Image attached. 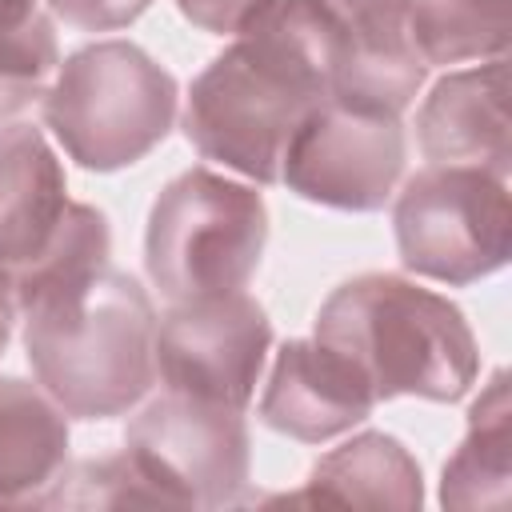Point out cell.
I'll list each match as a JSON object with an SVG mask.
<instances>
[{"mask_svg": "<svg viewBox=\"0 0 512 512\" xmlns=\"http://www.w3.org/2000/svg\"><path fill=\"white\" fill-rule=\"evenodd\" d=\"M376 408L372 388L332 348L312 340H284L260 396V420L300 444H324L352 432Z\"/></svg>", "mask_w": 512, "mask_h": 512, "instance_id": "30bf717a", "label": "cell"}, {"mask_svg": "<svg viewBox=\"0 0 512 512\" xmlns=\"http://www.w3.org/2000/svg\"><path fill=\"white\" fill-rule=\"evenodd\" d=\"M68 212V180L44 132L0 124V276L40 260Z\"/></svg>", "mask_w": 512, "mask_h": 512, "instance_id": "4fadbf2b", "label": "cell"}, {"mask_svg": "<svg viewBox=\"0 0 512 512\" xmlns=\"http://www.w3.org/2000/svg\"><path fill=\"white\" fill-rule=\"evenodd\" d=\"M340 32V68L332 96L404 112L420 92L428 64L408 36L412 0H316Z\"/></svg>", "mask_w": 512, "mask_h": 512, "instance_id": "8fae6325", "label": "cell"}, {"mask_svg": "<svg viewBox=\"0 0 512 512\" xmlns=\"http://www.w3.org/2000/svg\"><path fill=\"white\" fill-rule=\"evenodd\" d=\"M508 452H512V400L508 372L496 368L468 408V432L448 456L440 476V504L456 512L508 504Z\"/></svg>", "mask_w": 512, "mask_h": 512, "instance_id": "2e32d148", "label": "cell"}, {"mask_svg": "<svg viewBox=\"0 0 512 512\" xmlns=\"http://www.w3.org/2000/svg\"><path fill=\"white\" fill-rule=\"evenodd\" d=\"M152 0H48V8L80 32H116L148 12Z\"/></svg>", "mask_w": 512, "mask_h": 512, "instance_id": "44dd1931", "label": "cell"}, {"mask_svg": "<svg viewBox=\"0 0 512 512\" xmlns=\"http://www.w3.org/2000/svg\"><path fill=\"white\" fill-rule=\"evenodd\" d=\"M124 452L172 508H228L248 492V424L244 412L224 404L164 388L128 424Z\"/></svg>", "mask_w": 512, "mask_h": 512, "instance_id": "52a82bcc", "label": "cell"}, {"mask_svg": "<svg viewBox=\"0 0 512 512\" xmlns=\"http://www.w3.org/2000/svg\"><path fill=\"white\" fill-rule=\"evenodd\" d=\"M36 384L76 420L132 412L156 380V312L128 276L100 268L16 312Z\"/></svg>", "mask_w": 512, "mask_h": 512, "instance_id": "7a4b0ae2", "label": "cell"}, {"mask_svg": "<svg viewBox=\"0 0 512 512\" xmlns=\"http://www.w3.org/2000/svg\"><path fill=\"white\" fill-rule=\"evenodd\" d=\"M176 80L132 40L72 52L44 92V124L88 172L144 160L176 120Z\"/></svg>", "mask_w": 512, "mask_h": 512, "instance_id": "277c9868", "label": "cell"}, {"mask_svg": "<svg viewBox=\"0 0 512 512\" xmlns=\"http://www.w3.org/2000/svg\"><path fill=\"white\" fill-rule=\"evenodd\" d=\"M108 252H112V232H108L104 212L92 208V204H76L72 200V212H68L56 244L40 260H32V264H24L16 272H4L0 284H4V292L12 300V308L20 312L36 296H44L52 288H68V284L88 280L92 272L108 268Z\"/></svg>", "mask_w": 512, "mask_h": 512, "instance_id": "d6986e66", "label": "cell"}, {"mask_svg": "<svg viewBox=\"0 0 512 512\" xmlns=\"http://www.w3.org/2000/svg\"><path fill=\"white\" fill-rule=\"evenodd\" d=\"M48 504L64 508H124V504H164L152 480L140 472V464L128 452L100 456L76 464V472H64L56 496Z\"/></svg>", "mask_w": 512, "mask_h": 512, "instance_id": "ffe728a7", "label": "cell"}, {"mask_svg": "<svg viewBox=\"0 0 512 512\" xmlns=\"http://www.w3.org/2000/svg\"><path fill=\"white\" fill-rule=\"evenodd\" d=\"M68 472V412L32 380L0 376V508L48 504Z\"/></svg>", "mask_w": 512, "mask_h": 512, "instance_id": "5bb4252c", "label": "cell"}, {"mask_svg": "<svg viewBox=\"0 0 512 512\" xmlns=\"http://www.w3.org/2000/svg\"><path fill=\"white\" fill-rule=\"evenodd\" d=\"M392 224L408 272L468 288L512 256L508 176L472 164H428L400 188Z\"/></svg>", "mask_w": 512, "mask_h": 512, "instance_id": "8992f818", "label": "cell"}, {"mask_svg": "<svg viewBox=\"0 0 512 512\" xmlns=\"http://www.w3.org/2000/svg\"><path fill=\"white\" fill-rule=\"evenodd\" d=\"M264 0H176L180 16L212 36H236Z\"/></svg>", "mask_w": 512, "mask_h": 512, "instance_id": "7402d4cb", "label": "cell"}, {"mask_svg": "<svg viewBox=\"0 0 512 512\" xmlns=\"http://www.w3.org/2000/svg\"><path fill=\"white\" fill-rule=\"evenodd\" d=\"M264 244V196L212 168H188L160 188L148 212L144 268L168 304L244 292Z\"/></svg>", "mask_w": 512, "mask_h": 512, "instance_id": "5b68a950", "label": "cell"}, {"mask_svg": "<svg viewBox=\"0 0 512 512\" xmlns=\"http://www.w3.org/2000/svg\"><path fill=\"white\" fill-rule=\"evenodd\" d=\"M56 68V28L40 4L0 0V116H16L32 100H44Z\"/></svg>", "mask_w": 512, "mask_h": 512, "instance_id": "ac0fdd59", "label": "cell"}, {"mask_svg": "<svg viewBox=\"0 0 512 512\" xmlns=\"http://www.w3.org/2000/svg\"><path fill=\"white\" fill-rule=\"evenodd\" d=\"M312 336L360 372L376 404L396 396L452 404L480 376V348L464 312L392 272H364L332 288Z\"/></svg>", "mask_w": 512, "mask_h": 512, "instance_id": "3957f363", "label": "cell"}, {"mask_svg": "<svg viewBox=\"0 0 512 512\" xmlns=\"http://www.w3.org/2000/svg\"><path fill=\"white\" fill-rule=\"evenodd\" d=\"M296 500L416 512L424 504V476L396 436L360 432L312 464L308 488Z\"/></svg>", "mask_w": 512, "mask_h": 512, "instance_id": "9a60e30c", "label": "cell"}, {"mask_svg": "<svg viewBox=\"0 0 512 512\" xmlns=\"http://www.w3.org/2000/svg\"><path fill=\"white\" fill-rule=\"evenodd\" d=\"M408 36L424 64L508 56L512 0H412Z\"/></svg>", "mask_w": 512, "mask_h": 512, "instance_id": "e0dca14e", "label": "cell"}, {"mask_svg": "<svg viewBox=\"0 0 512 512\" xmlns=\"http://www.w3.org/2000/svg\"><path fill=\"white\" fill-rule=\"evenodd\" d=\"M340 32L316 0H264L192 80L184 136L256 184H276L296 128L332 96Z\"/></svg>", "mask_w": 512, "mask_h": 512, "instance_id": "6da1fadb", "label": "cell"}, {"mask_svg": "<svg viewBox=\"0 0 512 512\" xmlns=\"http://www.w3.org/2000/svg\"><path fill=\"white\" fill-rule=\"evenodd\" d=\"M416 140L432 164L508 176V56L440 76L416 112Z\"/></svg>", "mask_w": 512, "mask_h": 512, "instance_id": "7c38bea8", "label": "cell"}, {"mask_svg": "<svg viewBox=\"0 0 512 512\" xmlns=\"http://www.w3.org/2000/svg\"><path fill=\"white\" fill-rule=\"evenodd\" d=\"M408 160V136L396 112L328 96L292 136L280 180L324 208L376 212L392 200Z\"/></svg>", "mask_w": 512, "mask_h": 512, "instance_id": "ba28073f", "label": "cell"}, {"mask_svg": "<svg viewBox=\"0 0 512 512\" xmlns=\"http://www.w3.org/2000/svg\"><path fill=\"white\" fill-rule=\"evenodd\" d=\"M272 320L248 292L180 300L156 320V372L168 392L244 412L256 396Z\"/></svg>", "mask_w": 512, "mask_h": 512, "instance_id": "9c48e42d", "label": "cell"}, {"mask_svg": "<svg viewBox=\"0 0 512 512\" xmlns=\"http://www.w3.org/2000/svg\"><path fill=\"white\" fill-rule=\"evenodd\" d=\"M12 316H16V308H12V300H8V292L0 284V356H4V348L12 340Z\"/></svg>", "mask_w": 512, "mask_h": 512, "instance_id": "603a6c76", "label": "cell"}]
</instances>
